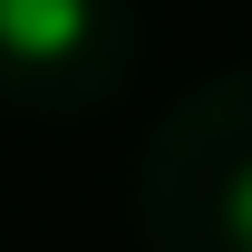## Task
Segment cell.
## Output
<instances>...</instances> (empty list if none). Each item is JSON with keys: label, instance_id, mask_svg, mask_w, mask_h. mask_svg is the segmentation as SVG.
Here are the masks:
<instances>
[{"label": "cell", "instance_id": "obj_1", "mask_svg": "<svg viewBox=\"0 0 252 252\" xmlns=\"http://www.w3.org/2000/svg\"><path fill=\"white\" fill-rule=\"evenodd\" d=\"M88 39V0H0V49L10 59H68Z\"/></svg>", "mask_w": 252, "mask_h": 252}, {"label": "cell", "instance_id": "obj_2", "mask_svg": "<svg viewBox=\"0 0 252 252\" xmlns=\"http://www.w3.org/2000/svg\"><path fill=\"white\" fill-rule=\"evenodd\" d=\"M223 223H233V243L252 252V165H243V175H233V194H223Z\"/></svg>", "mask_w": 252, "mask_h": 252}]
</instances>
